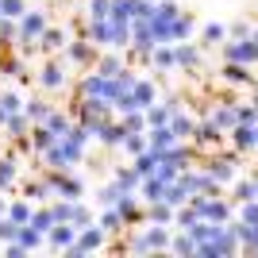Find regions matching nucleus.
<instances>
[{
    "mask_svg": "<svg viewBox=\"0 0 258 258\" xmlns=\"http://www.w3.org/2000/svg\"><path fill=\"white\" fill-rule=\"evenodd\" d=\"M81 154H85V147H77L70 135H58L50 151H43V158H46V166H50V170H70V166H77V162H81Z\"/></svg>",
    "mask_w": 258,
    "mask_h": 258,
    "instance_id": "f257e3e1",
    "label": "nucleus"
},
{
    "mask_svg": "<svg viewBox=\"0 0 258 258\" xmlns=\"http://www.w3.org/2000/svg\"><path fill=\"white\" fill-rule=\"evenodd\" d=\"M170 239L173 235L166 231V224H151L131 239V250H135V254H143V250H170Z\"/></svg>",
    "mask_w": 258,
    "mask_h": 258,
    "instance_id": "f03ea898",
    "label": "nucleus"
},
{
    "mask_svg": "<svg viewBox=\"0 0 258 258\" xmlns=\"http://www.w3.org/2000/svg\"><path fill=\"white\" fill-rule=\"evenodd\" d=\"M46 181L54 185V197H66V201H81V197H85V185L77 181L70 170H50Z\"/></svg>",
    "mask_w": 258,
    "mask_h": 258,
    "instance_id": "7ed1b4c3",
    "label": "nucleus"
},
{
    "mask_svg": "<svg viewBox=\"0 0 258 258\" xmlns=\"http://www.w3.org/2000/svg\"><path fill=\"white\" fill-rule=\"evenodd\" d=\"M74 239H77V227L70 224V220H62V224H54L50 231H46V247L66 250V247H74Z\"/></svg>",
    "mask_w": 258,
    "mask_h": 258,
    "instance_id": "20e7f679",
    "label": "nucleus"
},
{
    "mask_svg": "<svg viewBox=\"0 0 258 258\" xmlns=\"http://www.w3.org/2000/svg\"><path fill=\"white\" fill-rule=\"evenodd\" d=\"M43 31H46V16L39 8H27L20 16V39H39Z\"/></svg>",
    "mask_w": 258,
    "mask_h": 258,
    "instance_id": "39448f33",
    "label": "nucleus"
},
{
    "mask_svg": "<svg viewBox=\"0 0 258 258\" xmlns=\"http://www.w3.org/2000/svg\"><path fill=\"white\" fill-rule=\"evenodd\" d=\"M127 93H131V100H135V108H143V112L158 100V89H154V81H147V77H135V85H131Z\"/></svg>",
    "mask_w": 258,
    "mask_h": 258,
    "instance_id": "423d86ee",
    "label": "nucleus"
},
{
    "mask_svg": "<svg viewBox=\"0 0 258 258\" xmlns=\"http://www.w3.org/2000/svg\"><path fill=\"white\" fill-rule=\"evenodd\" d=\"M39 85L43 89H62L66 85V62L62 58H54V62H46L43 70H39Z\"/></svg>",
    "mask_w": 258,
    "mask_h": 258,
    "instance_id": "0eeeda50",
    "label": "nucleus"
},
{
    "mask_svg": "<svg viewBox=\"0 0 258 258\" xmlns=\"http://www.w3.org/2000/svg\"><path fill=\"white\" fill-rule=\"evenodd\" d=\"M123 135H127V127H123L119 119H112V116L97 127V139L104 143V147H119V143H123Z\"/></svg>",
    "mask_w": 258,
    "mask_h": 258,
    "instance_id": "6e6552de",
    "label": "nucleus"
},
{
    "mask_svg": "<svg viewBox=\"0 0 258 258\" xmlns=\"http://www.w3.org/2000/svg\"><path fill=\"white\" fill-rule=\"evenodd\" d=\"M66 43H70L66 27H50V23H46V31L39 35V50H46V54H54V50H66Z\"/></svg>",
    "mask_w": 258,
    "mask_h": 258,
    "instance_id": "1a4fd4ad",
    "label": "nucleus"
},
{
    "mask_svg": "<svg viewBox=\"0 0 258 258\" xmlns=\"http://www.w3.org/2000/svg\"><path fill=\"white\" fill-rule=\"evenodd\" d=\"M135 197H139L135 189H123V193L116 197V205H112L119 216H123V224H135V220H139V205H135Z\"/></svg>",
    "mask_w": 258,
    "mask_h": 258,
    "instance_id": "9d476101",
    "label": "nucleus"
},
{
    "mask_svg": "<svg viewBox=\"0 0 258 258\" xmlns=\"http://www.w3.org/2000/svg\"><path fill=\"white\" fill-rule=\"evenodd\" d=\"M173 62L181 66V70H197V66H201V50L181 39V43H173Z\"/></svg>",
    "mask_w": 258,
    "mask_h": 258,
    "instance_id": "9b49d317",
    "label": "nucleus"
},
{
    "mask_svg": "<svg viewBox=\"0 0 258 258\" xmlns=\"http://www.w3.org/2000/svg\"><path fill=\"white\" fill-rule=\"evenodd\" d=\"M147 143H151L154 151H170L173 143H177V135L170 131V123H158V127H147Z\"/></svg>",
    "mask_w": 258,
    "mask_h": 258,
    "instance_id": "f8f14e48",
    "label": "nucleus"
},
{
    "mask_svg": "<svg viewBox=\"0 0 258 258\" xmlns=\"http://www.w3.org/2000/svg\"><path fill=\"white\" fill-rule=\"evenodd\" d=\"M231 143H235L239 151H254V147H258L254 123H235V127H231Z\"/></svg>",
    "mask_w": 258,
    "mask_h": 258,
    "instance_id": "ddd939ff",
    "label": "nucleus"
},
{
    "mask_svg": "<svg viewBox=\"0 0 258 258\" xmlns=\"http://www.w3.org/2000/svg\"><path fill=\"white\" fill-rule=\"evenodd\" d=\"M177 100H166V104H151L147 108V127H158V123H170V116L177 112Z\"/></svg>",
    "mask_w": 258,
    "mask_h": 258,
    "instance_id": "4468645a",
    "label": "nucleus"
},
{
    "mask_svg": "<svg viewBox=\"0 0 258 258\" xmlns=\"http://www.w3.org/2000/svg\"><path fill=\"white\" fill-rule=\"evenodd\" d=\"M66 54H70V62H81V66L97 62V50L89 46V39H77V43H66Z\"/></svg>",
    "mask_w": 258,
    "mask_h": 258,
    "instance_id": "2eb2a0df",
    "label": "nucleus"
},
{
    "mask_svg": "<svg viewBox=\"0 0 258 258\" xmlns=\"http://www.w3.org/2000/svg\"><path fill=\"white\" fill-rule=\"evenodd\" d=\"M220 135H224V131L216 127L212 119H205V123H197V127H193V135H189V139H193L197 147H208V143H220Z\"/></svg>",
    "mask_w": 258,
    "mask_h": 258,
    "instance_id": "dca6fc26",
    "label": "nucleus"
},
{
    "mask_svg": "<svg viewBox=\"0 0 258 258\" xmlns=\"http://www.w3.org/2000/svg\"><path fill=\"white\" fill-rule=\"evenodd\" d=\"M135 193H139L147 205H151V201H162V193H166V181L151 173V177H143V181H139V189H135Z\"/></svg>",
    "mask_w": 258,
    "mask_h": 258,
    "instance_id": "f3484780",
    "label": "nucleus"
},
{
    "mask_svg": "<svg viewBox=\"0 0 258 258\" xmlns=\"http://www.w3.org/2000/svg\"><path fill=\"white\" fill-rule=\"evenodd\" d=\"M147 224H173V205H166V201H151L147 205Z\"/></svg>",
    "mask_w": 258,
    "mask_h": 258,
    "instance_id": "a211bd4d",
    "label": "nucleus"
},
{
    "mask_svg": "<svg viewBox=\"0 0 258 258\" xmlns=\"http://www.w3.org/2000/svg\"><path fill=\"white\" fill-rule=\"evenodd\" d=\"M54 139H58V135H54V131L46 127V123H35V127H31V151H39V154H43V151H50V147H54Z\"/></svg>",
    "mask_w": 258,
    "mask_h": 258,
    "instance_id": "6ab92c4d",
    "label": "nucleus"
},
{
    "mask_svg": "<svg viewBox=\"0 0 258 258\" xmlns=\"http://www.w3.org/2000/svg\"><path fill=\"white\" fill-rule=\"evenodd\" d=\"M208 119H212V123H216L220 131H231V127L239 123V116H235V104H220V108H216V112H212Z\"/></svg>",
    "mask_w": 258,
    "mask_h": 258,
    "instance_id": "aec40b11",
    "label": "nucleus"
},
{
    "mask_svg": "<svg viewBox=\"0 0 258 258\" xmlns=\"http://www.w3.org/2000/svg\"><path fill=\"white\" fill-rule=\"evenodd\" d=\"M208 177H212L216 185H220V181H235V162H231V158L212 162V166H208Z\"/></svg>",
    "mask_w": 258,
    "mask_h": 258,
    "instance_id": "412c9836",
    "label": "nucleus"
},
{
    "mask_svg": "<svg viewBox=\"0 0 258 258\" xmlns=\"http://www.w3.org/2000/svg\"><path fill=\"white\" fill-rule=\"evenodd\" d=\"M193 127H197V123H193L189 116H181V108H177V112L170 116V131L177 135V143H185V139H189V135H193Z\"/></svg>",
    "mask_w": 258,
    "mask_h": 258,
    "instance_id": "4be33fe9",
    "label": "nucleus"
},
{
    "mask_svg": "<svg viewBox=\"0 0 258 258\" xmlns=\"http://www.w3.org/2000/svg\"><path fill=\"white\" fill-rule=\"evenodd\" d=\"M97 224L104 227V235H116L119 227H123V216H119V212H116V208H112V205H104V212L97 216Z\"/></svg>",
    "mask_w": 258,
    "mask_h": 258,
    "instance_id": "5701e85b",
    "label": "nucleus"
},
{
    "mask_svg": "<svg viewBox=\"0 0 258 258\" xmlns=\"http://www.w3.org/2000/svg\"><path fill=\"white\" fill-rule=\"evenodd\" d=\"M31 201H27V197H23V201H12L8 208H4V216H8V220H16V224H27V220H31Z\"/></svg>",
    "mask_w": 258,
    "mask_h": 258,
    "instance_id": "b1692460",
    "label": "nucleus"
},
{
    "mask_svg": "<svg viewBox=\"0 0 258 258\" xmlns=\"http://www.w3.org/2000/svg\"><path fill=\"white\" fill-rule=\"evenodd\" d=\"M224 81H231V85H250V70L243 62H227L224 66Z\"/></svg>",
    "mask_w": 258,
    "mask_h": 258,
    "instance_id": "393cba45",
    "label": "nucleus"
},
{
    "mask_svg": "<svg viewBox=\"0 0 258 258\" xmlns=\"http://www.w3.org/2000/svg\"><path fill=\"white\" fill-rule=\"evenodd\" d=\"M170 250H173V254H197V239H193V235H189V231L181 227V231H177V235L170 239Z\"/></svg>",
    "mask_w": 258,
    "mask_h": 258,
    "instance_id": "a878e982",
    "label": "nucleus"
},
{
    "mask_svg": "<svg viewBox=\"0 0 258 258\" xmlns=\"http://www.w3.org/2000/svg\"><path fill=\"white\" fill-rule=\"evenodd\" d=\"M27 224H31L35 231H43V235H46V231H50V227L58 224V220H54V208H35V212H31V220H27Z\"/></svg>",
    "mask_w": 258,
    "mask_h": 258,
    "instance_id": "bb28decb",
    "label": "nucleus"
},
{
    "mask_svg": "<svg viewBox=\"0 0 258 258\" xmlns=\"http://www.w3.org/2000/svg\"><path fill=\"white\" fill-rule=\"evenodd\" d=\"M23 197L27 201H46V197H54V185L50 181H27L23 185Z\"/></svg>",
    "mask_w": 258,
    "mask_h": 258,
    "instance_id": "cd10ccee",
    "label": "nucleus"
},
{
    "mask_svg": "<svg viewBox=\"0 0 258 258\" xmlns=\"http://www.w3.org/2000/svg\"><path fill=\"white\" fill-rule=\"evenodd\" d=\"M151 62L158 66V70H173V66H177V62H173V46L158 43V46H154V50H151Z\"/></svg>",
    "mask_w": 258,
    "mask_h": 258,
    "instance_id": "c85d7f7f",
    "label": "nucleus"
},
{
    "mask_svg": "<svg viewBox=\"0 0 258 258\" xmlns=\"http://www.w3.org/2000/svg\"><path fill=\"white\" fill-rule=\"evenodd\" d=\"M197 220H201V216H197V208L189 205V201H185L181 208H173V224H177V227H185V231H189V227H193Z\"/></svg>",
    "mask_w": 258,
    "mask_h": 258,
    "instance_id": "c756f323",
    "label": "nucleus"
},
{
    "mask_svg": "<svg viewBox=\"0 0 258 258\" xmlns=\"http://www.w3.org/2000/svg\"><path fill=\"white\" fill-rule=\"evenodd\" d=\"M189 31H193V16H177L170 27V43H181V39H189Z\"/></svg>",
    "mask_w": 258,
    "mask_h": 258,
    "instance_id": "7c9ffc66",
    "label": "nucleus"
},
{
    "mask_svg": "<svg viewBox=\"0 0 258 258\" xmlns=\"http://www.w3.org/2000/svg\"><path fill=\"white\" fill-rule=\"evenodd\" d=\"M119 123L127 131H147V112H139V108L135 112H119Z\"/></svg>",
    "mask_w": 258,
    "mask_h": 258,
    "instance_id": "2f4dec72",
    "label": "nucleus"
},
{
    "mask_svg": "<svg viewBox=\"0 0 258 258\" xmlns=\"http://www.w3.org/2000/svg\"><path fill=\"white\" fill-rule=\"evenodd\" d=\"M43 123L54 131V135H66V131H70V116H66V112H54V108L46 112V119H43Z\"/></svg>",
    "mask_w": 258,
    "mask_h": 258,
    "instance_id": "473e14b6",
    "label": "nucleus"
},
{
    "mask_svg": "<svg viewBox=\"0 0 258 258\" xmlns=\"http://www.w3.org/2000/svg\"><path fill=\"white\" fill-rule=\"evenodd\" d=\"M254 197H258L254 177H235V201H254Z\"/></svg>",
    "mask_w": 258,
    "mask_h": 258,
    "instance_id": "72a5a7b5",
    "label": "nucleus"
},
{
    "mask_svg": "<svg viewBox=\"0 0 258 258\" xmlns=\"http://www.w3.org/2000/svg\"><path fill=\"white\" fill-rule=\"evenodd\" d=\"M23 112H27V119H31V123H43L46 112H50V104H46V100H27V104H23Z\"/></svg>",
    "mask_w": 258,
    "mask_h": 258,
    "instance_id": "f704fd0d",
    "label": "nucleus"
},
{
    "mask_svg": "<svg viewBox=\"0 0 258 258\" xmlns=\"http://www.w3.org/2000/svg\"><path fill=\"white\" fill-rule=\"evenodd\" d=\"M119 70H123V62H119V54H104L97 62V74H104V77H116Z\"/></svg>",
    "mask_w": 258,
    "mask_h": 258,
    "instance_id": "c9c22d12",
    "label": "nucleus"
},
{
    "mask_svg": "<svg viewBox=\"0 0 258 258\" xmlns=\"http://www.w3.org/2000/svg\"><path fill=\"white\" fill-rule=\"evenodd\" d=\"M4 127H8L12 135H16V139H20L23 131L31 127V119H27V112H12V116H8V123H4Z\"/></svg>",
    "mask_w": 258,
    "mask_h": 258,
    "instance_id": "e433bc0d",
    "label": "nucleus"
},
{
    "mask_svg": "<svg viewBox=\"0 0 258 258\" xmlns=\"http://www.w3.org/2000/svg\"><path fill=\"white\" fill-rule=\"evenodd\" d=\"M12 181H16V162H12V158H0V193L12 189Z\"/></svg>",
    "mask_w": 258,
    "mask_h": 258,
    "instance_id": "4c0bfd02",
    "label": "nucleus"
},
{
    "mask_svg": "<svg viewBox=\"0 0 258 258\" xmlns=\"http://www.w3.org/2000/svg\"><path fill=\"white\" fill-rule=\"evenodd\" d=\"M116 181L123 185V189H139V173H135V166H123V170H116Z\"/></svg>",
    "mask_w": 258,
    "mask_h": 258,
    "instance_id": "58836bf2",
    "label": "nucleus"
},
{
    "mask_svg": "<svg viewBox=\"0 0 258 258\" xmlns=\"http://www.w3.org/2000/svg\"><path fill=\"white\" fill-rule=\"evenodd\" d=\"M93 220H97V216L89 212V208L81 205V201H74V220H70V224H74L77 231H81V227H85V224H93Z\"/></svg>",
    "mask_w": 258,
    "mask_h": 258,
    "instance_id": "ea45409f",
    "label": "nucleus"
},
{
    "mask_svg": "<svg viewBox=\"0 0 258 258\" xmlns=\"http://www.w3.org/2000/svg\"><path fill=\"white\" fill-rule=\"evenodd\" d=\"M239 220L243 224H258V197L254 201H239Z\"/></svg>",
    "mask_w": 258,
    "mask_h": 258,
    "instance_id": "a19ab883",
    "label": "nucleus"
},
{
    "mask_svg": "<svg viewBox=\"0 0 258 258\" xmlns=\"http://www.w3.org/2000/svg\"><path fill=\"white\" fill-rule=\"evenodd\" d=\"M23 12H27V4H23V0H0V16H8V20H20Z\"/></svg>",
    "mask_w": 258,
    "mask_h": 258,
    "instance_id": "79ce46f5",
    "label": "nucleus"
},
{
    "mask_svg": "<svg viewBox=\"0 0 258 258\" xmlns=\"http://www.w3.org/2000/svg\"><path fill=\"white\" fill-rule=\"evenodd\" d=\"M112 0H89V20H108Z\"/></svg>",
    "mask_w": 258,
    "mask_h": 258,
    "instance_id": "37998d69",
    "label": "nucleus"
},
{
    "mask_svg": "<svg viewBox=\"0 0 258 258\" xmlns=\"http://www.w3.org/2000/svg\"><path fill=\"white\" fill-rule=\"evenodd\" d=\"M54 220H58V224H62V220H74V201H66V197H62V201H54Z\"/></svg>",
    "mask_w": 258,
    "mask_h": 258,
    "instance_id": "c03bdc74",
    "label": "nucleus"
},
{
    "mask_svg": "<svg viewBox=\"0 0 258 258\" xmlns=\"http://www.w3.org/2000/svg\"><path fill=\"white\" fill-rule=\"evenodd\" d=\"M201 35H205V43H224L227 27H224V23H208V27H205Z\"/></svg>",
    "mask_w": 258,
    "mask_h": 258,
    "instance_id": "a18cd8bd",
    "label": "nucleus"
},
{
    "mask_svg": "<svg viewBox=\"0 0 258 258\" xmlns=\"http://www.w3.org/2000/svg\"><path fill=\"white\" fill-rule=\"evenodd\" d=\"M235 116H239V123H258V108L254 104H235Z\"/></svg>",
    "mask_w": 258,
    "mask_h": 258,
    "instance_id": "49530a36",
    "label": "nucleus"
},
{
    "mask_svg": "<svg viewBox=\"0 0 258 258\" xmlns=\"http://www.w3.org/2000/svg\"><path fill=\"white\" fill-rule=\"evenodd\" d=\"M123 193V185L119 181H112V185H104V189H100V201H104V205H116V197Z\"/></svg>",
    "mask_w": 258,
    "mask_h": 258,
    "instance_id": "de8ad7c7",
    "label": "nucleus"
},
{
    "mask_svg": "<svg viewBox=\"0 0 258 258\" xmlns=\"http://www.w3.org/2000/svg\"><path fill=\"white\" fill-rule=\"evenodd\" d=\"M0 104H4V112H8V116H12V112H23V100L16 97V93H4V97H0Z\"/></svg>",
    "mask_w": 258,
    "mask_h": 258,
    "instance_id": "09e8293b",
    "label": "nucleus"
},
{
    "mask_svg": "<svg viewBox=\"0 0 258 258\" xmlns=\"http://www.w3.org/2000/svg\"><path fill=\"white\" fill-rule=\"evenodd\" d=\"M231 35H235V39H247V35H250V23H231Z\"/></svg>",
    "mask_w": 258,
    "mask_h": 258,
    "instance_id": "8fccbe9b",
    "label": "nucleus"
},
{
    "mask_svg": "<svg viewBox=\"0 0 258 258\" xmlns=\"http://www.w3.org/2000/svg\"><path fill=\"white\" fill-rule=\"evenodd\" d=\"M4 123H8V112H4V104H0V127H4Z\"/></svg>",
    "mask_w": 258,
    "mask_h": 258,
    "instance_id": "3c124183",
    "label": "nucleus"
},
{
    "mask_svg": "<svg viewBox=\"0 0 258 258\" xmlns=\"http://www.w3.org/2000/svg\"><path fill=\"white\" fill-rule=\"evenodd\" d=\"M4 208H8V205H4V201H0V216H4Z\"/></svg>",
    "mask_w": 258,
    "mask_h": 258,
    "instance_id": "603ef678",
    "label": "nucleus"
},
{
    "mask_svg": "<svg viewBox=\"0 0 258 258\" xmlns=\"http://www.w3.org/2000/svg\"><path fill=\"white\" fill-rule=\"evenodd\" d=\"M254 108H258V97H254Z\"/></svg>",
    "mask_w": 258,
    "mask_h": 258,
    "instance_id": "864d4df0",
    "label": "nucleus"
},
{
    "mask_svg": "<svg viewBox=\"0 0 258 258\" xmlns=\"http://www.w3.org/2000/svg\"><path fill=\"white\" fill-rule=\"evenodd\" d=\"M254 185H258V177H254Z\"/></svg>",
    "mask_w": 258,
    "mask_h": 258,
    "instance_id": "5fc2aeb1",
    "label": "nucleus"
},
{
    "mask_svg": "<svg viewBox=\"0 0 258 258\" xmlns=\"http://www.w3.org/2000/svg\"><path fill=\"white\" fill-rule=\"evenodd\" d=\"M254 131H258V123H254Z\"/></svg>",
    "mask_w": 258,
    "mask_h": 258,
    "instance_id": "6e6d98bb",
    "label": "nucleus"
}]
</instances>
